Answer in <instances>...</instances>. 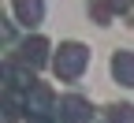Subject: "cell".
<instances>
[{"label":"cell","mask_w":134,"mask_h":123,"mask_svg":"<svg viewBox=\"0 0 134 123\" xmlns=\"http://www.w3.org/2000/svg\"><path fill=\"white\" fill-rule=\"evenodd\" d=\"M86 63H90V49L78 45V41H67V45H60V52H56L52 71H56L60 78H78L82 71H86Z\"/></svg>","instance_id":"1"},{"label":"cell","mask_w":134,"mask_h":123,"mask_svg":"<svg viewBox=\"0 0 134 123\" xmlns=\"http://www.w3.org/2000/svg\"><path fill=\"white\" fill-rule=\"evenodd\" d=\"M23 112H30V116H52L56 112L52 90H48L45 82H34L30 90H26V97H23Z\"/></svg>","instance_id":"2"},{"label":"cell","mask_w":134,"mask_h":123,"mask_svg":"<svg viewBox=\"0 0 134 123\" xmlns=\"http://www.w3.org/2000/svg\"><path fill=\"white\" fill-rule=\"evenodd\" d=\"M60 119L63 123H90V101H82V97H63L60 101Z\"/></svg>","instance_id":"3"},{"label":"cell","mask_w":134,"mask_h":123,"mask_svg":"<svg viewBox=\"0 0 134 123\" xmlns=\"http://www.w3.org/2000/svg\"><path fill=\"white\" fill-rule=\"evenodd\" d=\"M19 56H23L26 67H41V63L48 60V41H45V38H26L23 49H19Z\"/></svg>","instance_id":"4"},{"label":"cell","mask_w":134,"mask_h":123,"mask_svg":"<svg viewBox=\"0 0 134 123\" xmlns=\"http://www.w3.org/2000/svg\"><path fill=\"white\" fill-rule=\"evenodd\" d=\"M112 75H115V82L134 86V52H115L112 56Z\"/></svg>","instance_id":"5"},{"label":"cell","mask_w":134,"mask_h":123,"mask_svg":"<svg viewBox=\"0 0 134 123\" xmlns=\"http://www.w3.org/2000/svg\"><path fill=\"white\" fill-rule=\"evenodd\" d=\"M15 15H19V23L37 26L45 15V0H15Z\"/></svg>","instance_id":"6"},{"label":"cell","mask_w":134,"mask_h":123,"mask_svg":"<svg viewBox=\"0 0 134 123\" xmlns=\"http://www.w3.org/2000/svg\"><path fill=\"white\" fill-rule=\"evenodd\" d=\"M4 78H8V90H30V86H34V78L23 75L15 63H4Z\"/></svg>","instance_id":"7"},{"label":"cell","mask_w":134,"mask_h":123,"mask_svg":"<svg viewBox=\"0 0 134 123\" xmlns=\"http://www.w3.org/2000/svg\"><path fill=\"white\" fill-rule=\"evenodd\" d=\"M15 116H19V101H15V90L4 93V123H15Z\"/></svg>","instance_id":"8"},{"label":"cell","mask_w":134,"mask_h":123,"mask_svg":"<svg viewBox=\"0 0 134 123\" xmlns=\"http://www.w3.org/2000/svg\"><path fill=\"white\" fill-rule=\"evenodd\" d=\"M112 123H134V108L130 104H115L112 108Z\"/></svg>","instance_id":"9"},{"label":"cell","mask_w":134,"mask_h":123,"mask_svg":"<svg viewBox=\"0 0 134 123\" xmlns=\"http://www.w3.org/2000/svg\"><path fill=\"white\" fill-rule=\"evenodd\" d=\"M108 4H112V11H127V8H130V0H108Z\"/></svg>","instance_id":"10"},{"label":"cell","mask_w":134,"mask_h":123,"mask_svg":"<svg viewBox=\"0 0 134 123\" xmlns=\"http://www.w3.org/2000/svg\"><path fill=\"white\" fill-rule=\"evenodd\" d=\"M30 123H52L48 116H30Z\"/></svg>","instance_id":"11"}]
</instances>
